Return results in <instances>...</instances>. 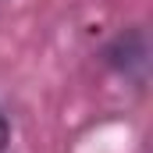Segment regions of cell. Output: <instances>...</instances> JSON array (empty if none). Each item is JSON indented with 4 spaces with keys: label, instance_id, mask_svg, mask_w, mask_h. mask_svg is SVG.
Instances as JSON below:
<instances>
[{
    "label": "cell",
    "instance_id": "6da1fadb",
    "mask_svg": "<svg viewBox=\"0 0 153 153\" xmlns=\"http://www.w3.org/2000/svg\"><path fill=\"white\" fill-rule=\"evenodd\" d=\"M103 61L107 68L121 75L125 82H135L143 85L146 82V68H150V43H146V32L143 29H128L114 36V43L103 50Z\"/></svg>",
    "mask_w": 153,
    "mask_h": 153
},
{
    "label": "cell",
    "instance_id": "7a4b0ae2",
    "mask_svg": "<svg viewBox=\"0 0 153 153\" xmlns=\"http://www.w3.org/2000/svg\"><path fill=\"white\" fill-rule=\"evenodd\" d=\"M7 143H11V121L4 117V111H0V153L7 150Z\"/></svg>",
    "mask_w": 153,
    "mask_h": 153
}]
</instances>
